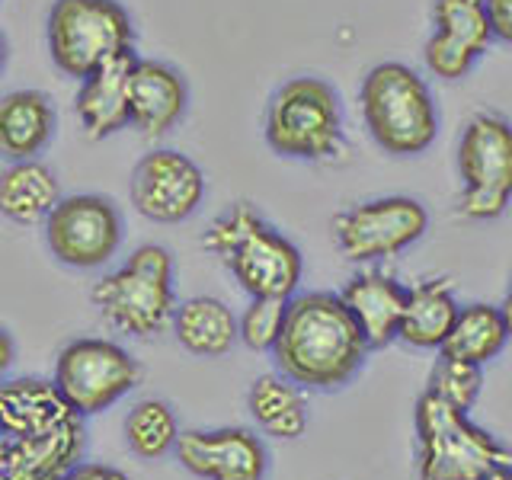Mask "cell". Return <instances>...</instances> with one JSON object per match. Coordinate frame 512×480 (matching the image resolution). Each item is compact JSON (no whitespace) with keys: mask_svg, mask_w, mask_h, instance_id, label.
Masks as SVG:
<instances>
[{"mask_svg":"<svg viewBox=\"0 0 512 480\" xmlns=\"http://www.w3.org/2000/svg\"><path fill=\"white\" fill-rule=\"evenodd\" d=\"M416 445L420 480H487L500 464L512 461V452L493 432L471 423L468 413L432 391L416 400Z\"/></svg>","mask_w":512,"mask_h":480,"instance_id":"obj_6","label":"cell"},{"mask_svg":"<svg viewBox=\"0 0 512 480\" xmlns=\"http://www.w3.org/2000/svg\"><path fill=\"white\" fill-rule=\"evenodd\" d=\"M189 84L167 61L138 58L132 74V128L157 141L186 119Z\"/></svg>","mask_w":512,"mask_h":480,"instance_id":"obj_17","label":"cell"},{"mask_svg":"<svg viewBox=\"0 0 512 480\" xmlns=\"http://www.w3.org/2000/svg\"><path fill=\"white\" fill-rule=\"evenodd\" d=\"M61 183L42 160H10L0 176V212L16 224H39L61 202Z\"/></svg>","mask_w":512,"mask_h":480,"instance_id":"obj_24","label":"cell"},{"mask_svg":"<svg viewBox=\"0 0 512 480\" xmlns=\"http://www.w3.org/2000/svg\"><path fill=\"white\" fill-rule=\"evenodd\" d=\"M10 362H13V336L4 330V359H0V365L10 368Z\"/></svg>","mask_w":512,"mask_h":480,"instance_id":"obj_32","label":"cell"},{"mask_svg":"<svg viewBox=\"0 0 512 480\" xmlns=\"http://www.w3.org/2000/svg\"><path fill=\"white\" fill-rule=\"evenodd\" d=\"M80 416L55 381L45 378H7L0 388V432L4 436H29V432L58 429Z\"/></svg>","mask_w":512,"mask_h":480,"instance_id":"obj_19","label":"cell"},{"mask_svg":"<svg viewBox=\"0 0 512 480\" xmlns=\"http://www.w3.org/2000/svg\"><path fill=\"white\" fill-rule=\"evenodd\" d=\"M266 144L285 160L324 164L346 151L343 103L324 77L298 74L269 96L263 119Z\"/></svg>","mask_w":512,"mask_h":480,"instance_id":"obj_4","label":"cell"},{"mask_svg":"<svg viewBox=\"0 0 512 480\" xmlns=\"http://www.w3.org/2000/svg\"><path fill=\"white\" fill-rule=\"evenodd\" d=\"M461 196L468 221H496L512 202V122L500 112H477L458 141Z\"/></svg>","mask_w":512,"mask_h":480,"instance_id":"obj_8","label":"cell"},{"mask_svg":"<svg viewBox=\"0 0 512 480\" xmlns=\"http://www.w3.org/2000/svg\"><path fill=\"white\" fill-rule=\"evenodd\" d=\"M125 224L119 205L100 192L64 196L45 218V244L61 266L100 269L119 253Z\"/></svg>","mask_w":512,"mask_h":480,"instance_id":"obj_11","label":"cell"},{"mask_svg":"<svg viewBox=\"0 0 512 480\" xmlns=\"http://www.w3.org/2000/svg\"><path fill=\"white\" fill-rule=\"evenodd\" d=\"M487 16L493 26V39L512 45V0H487Z\"/></svg>","mask_w":512,"mask_h":480,"instance_id":"obj_29","label":"cell"},{"mask_svg":"<svg viewBox=\"0 0 512 480\" xmlns=\"http://www.w3.org/2000/svg\"><path fill=\"white\" fill-rule=\"evenodd\" d=\"M224 269L250 298H295L304 276L301 250L256 212L250 202H234L208 224L202 237Z\"/></svg>","mask_w":512,"mask_h":480,"instance_id":"obj_2","label":"cell"},{"mask_svg":"<svg viewBox=\"0 0 512 480\" xmlns=\"http://www.w3.org/2000/svg\"><path fill=\"white\" fill-rule=\"evenodd\" d=\"M362 119L372 141L391 157H416L439 135V106L426 80L404 61H381L362 77Z\"/></svg>","mask_w":512,"mask_h":480,"instance_id":"obj_3","label":"cell"},{"mask_svg":"<svg viewBox=\"0 0 512 480\" xmlns=\"http://www.w3.org/2000/svg\"><path fill=\"white\" fill-rule=\"evenodd\" d=\"M368 352L372 346L343 295L298 292L272 359L304 391H340L362 372Z\"/></svg>","mask_w":512,"mask_h":480,"instance_id":"obj_1","label":"cell"},{"mask_svg":"<svg viewBox=\"0 0 512 480\" xmlns=\"http://www.w3.org/2000/svg\"><path fill=\"white\" fill-rule=\"evenodd\" d=\"M64 480H132V477L119 468H112V464H103V461H80Z\"/></svg>","mask_w":512,"mask_h":480,"instance_id":"obj_30","label":"cell"},{"mask_svg":"<svg viewBox=\"0 0 512 480\" xmlns=\"http://www.w3.org/2000/svg\"><path fill=\"white\" fill-rule=\"evenodd\" d=\"M509 340H512V333H509L500 304L471 301L461 308L452 333H448V340L439 349V356L484 368L487 362L500 356Z\"/></svg>","mask_w":512,"mask_h":480,"instance_id":"obj_25","label":"cell"},{"mask_svg":"<svg viewBox=\"0 0 512 480\" xmlns=\"http://www.w3.org/2000/svg\"><path fill=\"white\" fill-rule=\"evenodd\" d=\"M493 39L487 0H432V36L423 61L439 80H461L474 71Z\"/></svg>","mask_w":512,"mask_h":480,"instance_id":"obj_13","label":"cell"},{"mask_svg":"<svg viewBox=\"0 0 512 480\" xmlns=\"http://www.w3.org/2000/svg\"><path fill=\"white\" fill-rule=\"evenodd\" d=\"M340 295L352 317L359 320L368 346L384 349L394 340H400V324H404L410 288L404 282H397L391 272L362 269L346 282Z\"/></svg>","mask_w":512,"mask_h":480,"instance_id":"obj_18","label":"cell"},{"mask_svg":"<svg viewBox=\"0 0 512 480\" xmlns=\"http://www.w3.org/2000/svg\"><path fill=\"white\" fill-rule=\"evenodd\" d=\"M247 410L253 416L256 429L269 439L279 442H295L304 436V429L311 423L308 413V397L304 388L282 372L260 375L247 391Z\"/></svg>","mask_w":512,"mask_h":480,"instance_id":"obj_22","label":"cell"},{"mask_svg":"<svg viewBox=\"0 0 512 480\" xmlns=\"http://www.w3.org/2000/svg\"><path fill=\"white\" fill-rule=\"evenodd\" d=\"M87 416L29 436L0 439V480H64L87 448Z\"/></svg>","mask_w":512,"mask_h":480,"instance_id":"obj_15","label":"cell"},{"mask_svg":"<svg viewBox=\"0 0 512 480\" xmlns=\"http://www.w3.org/2000/svg\"><path fill=\"white\" fill-rule=\"evenodd\" d=\"M141 365L125 346L103 336H77L58 352L55 384L80 416H96L135 391Z\"/></svg>","mask_w":512,"mask_h":480,"instance_id":"obj_9","label":"cell"},{"mask_svg":"<svg viewBox=\"0 0 512 480\" xmlns=\"http://www.w3.org/2000/svg\"><path fill=\"white\" fill-rule=\"evenodd\" d=\"M503 317H506V324H509V333H512V279H509V292H506V298H503Z\"/></svg>","mask_w":512,"mask_h":480,"instance_id":"obj_31","label":"cell"},{"mask_svg":"<svg viewBox=\"0 0 512 480\" xmlns=\"http://www.w3.org/2000/svg\"><path fill=\"white\" fill-rule=\"evenodd\" d=\"M461 304L452 292L448 279H420L410 285L404 324H400V340L413 349H442L452 333Z\"/></svg>","mask_w":512,"mask_h":480,"instance_id":"obj_23","label":"cell"},{"mask_svg":"<svg viewBox=\"0 0 512 480\" xmlns=\"http://www.w3.org/2000/svg\"><path fill=\"white\" fill-rule=\"evenodd\" d=\"M93 308L135 340H151L170 330L176 311L173 256L160 244H141L128 260L90 288Z\"/></svg>","mask_w":512,"mask_h":480,"instance_id":"obj_5","label":"cell"},{"mask_svg":"<svg viewBox=\"0 0 512 480\" xmlns=\"http://www.w3.org/2000/svg\"><path fill=\"white\" fill-rule=\"evenodd\" d=\"M429 228V212L413 196H381L343 208L333 218V240L349 263L372 266L394 260Z\"/></svg>","mask_w":512,"mask_h":480,"instance_id":"obj_10","label":"cell"},{"mask_svg":"<svg viewBox=\"0 0 512 480\" xmlns=\"http://www.w3.org/2000/svg\"><path fill=\"white\" fill-rule=\"evenodd\" d=\"M176 343L199 359H218L240 343V317L212 295H196L176 304L173 324Z\"/></svg>","mask_w":512,"mask_h":480,"instance_id":"obj_21","label":"cell"},{"mask_svg":"<svg viewBox=\"0 0 512 480\" xmlns=\"http://www.w3.org/2000/svg\"><path fill=\"white\" fill-rule=\"evenodd\" d=\"M480 388H484V372H480V365L445 359V356H439V362L432 365L429 384H426V391H432L436 397H442L445 404H452L464 413L474 410Z\"/></svg>","mask_w":512,"mask_h":480,"instance_id":"obj_28","label":"cell"},{"mask_svg":"<svg viewBox=\"0 0 512 480\" xmlns=\"http://www.w3.org/2000/svg\"><path fill=\"white\" fill-rule=\"evenodd\" d=\"M135 39V20L119 0H55L45 20L48 55L64 77L74 80L132 52Z\"/></svg>","mask_w":512,"mask_h":480,"instance_id":"obj_7","label":"cell"},{"mask_svg":"<svg viewBox=\"0 0 512 480\" xmlns=\"http://www.w3.org/2000/svg\"><path fill=\"white\" fill-rule=\"evenodd\" d=\"M180 436V420L167 400L144 397L125 416V445L141 461H160L173 455Z\"/></svg>","mask_w":512,"mask_h":480,"instance_id":"obj_26","label":"cell"},{"mask_svg":"<svg viewBox=\"0 0 512 480\" xmlns=\"http://www.w3.org/2000/svg\"><path fill=\"white\" fill-rule=\"evenodd\" d=\"M292 298H250L240 314V343L250 352H272L282 340Z\"/></svg>","mask_w":512,"mask_h":480,"instance_id":"obj_27","label":"cell"},{"mask_svg":"<svg viewBox=\"0 0 512 480\" xmlns=\"http://www.w3.org/2000/svg\"><path fill=\"white\" fill-rule=\"evenodd\" d=\"M138 64V52H125L106 61L80 80L77 90V119L93 141L119 135L132 128V74Z\"/></svg>","mask_w":512,"mask_h":480,"instance_id":"obj_16","label":"cell"},{"mask_svg":"<svg viewBox=\"0 0 512 480\" xmlns=\"http://www.w3.org/2000/svg\"><path fill=\"white\" fill-rule=\"evenodd\" d=\"M132 205L135 212L157 224H180L202 208L208 196L205 170L183 151L154 148L132 170Z\"/></svg>","mask_w":512,"mask_h":480,"instance_id":"obj_12","label":"cell"},{"mask_svg":"<svg viewBox=\"0 0 512 480\" xmlns=\"http://www.w3.org/2000/svg\"><path fill=\"white\" fill-rule=\"evenodd\" d=\"M487 480H512V461L509 464H500L493 474H487Z\"/></svg>","mask_w":512,"mask_h":480,"instance_id":"obj_33","label":"cell"},{"mask_svg":"<svg viewBox=\"0 0 512 480\" xmlns=\"http://www.w3.org/2000/svg\"><path fill=\"white\" fill-rule=\"evenodd\" d=\"M176 461L199 480H263L269 455L250 429H186L176 442Z\"/></svg>","mask_w":512,"mask_h":480,"instance_id":"obj_14","label":"cell"},{"mask_svg":"<svg viewBox=\"0 0 512 480\" xmlns=\"http://www.w3.org/2000/svg\"><path fill=\"white\" fill-rule=\"evenodd\" d=\"M58 112L42 90H13L0 103V151L7 160H36L55 138Z\"/></svg>","mask_w":512,"mask_h":480,"instance_id":"obj_20","label":"cell"}]
</instances>
